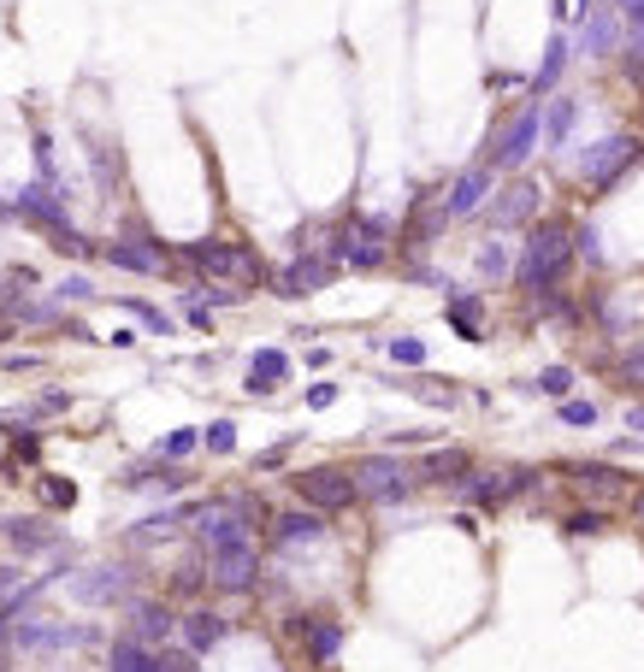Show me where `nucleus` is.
<instances>
[{"instance_id": "51", "label": "nucleus", "mask_w": 644, "mask_h": 672, "mask_svg": "<svg viewBox=\"0 0 644 672\" xmlns=\"http://www.w3.org/2000/svg\"><path fill=\"white\" fill-rule=\"evenodd\" d=\"M633 520L644 525V490H633Z\"/></svg>"}, {"instance_id": "50", "label": "nucleus", "mask_w": 644, "mask_h": 672, "mask_svg": "<svg viewBox=\"0 0 644 672\" xmlns=\"http://www.w3.org/2000/svg\"><path fill=\"white\" fill-rule=\"evenodd\" d=\"M626 430H644V402H633V407H626Z\"/></svg>"}, {"instance_id": "36", "label": "nucleus", "mask_w": 644, "mask_h": 672, "mask_svg": "<svg viewBox=\"0 0 644 672\" xmlns=\"http://www.w3.org/2000/svg\"><path fill=\"white\" fill-rule=\"evenodd\" d=\"M384 354H391L397 366H409V372L426 366V342H420V337H391V342H384Z\"/></svg>"}, {"instance_id": "35", "label": "nucleus", "mask_w": 644, "mask_h": 672, "mask_svg": "<svg viewBox=\"0 0 644 672\" xmlns=\"http://www.w3.org/2000/svg\"><path fill=\"white\" fill-rule=\"evenodd\" d=\"M615 384L621 390H644V342H633V349L615 360Z\"/></svg>"}, {"instance_id": "8", "label": "nucleus", "mask_w": 644, "mask_h": 672, "mask_svg": "<svg viewBox=\"0 0 644 672\" xmlns=\"http://www.w3.org/2000/svg\"><path fill=\"white\" fill-rule=\"evenodd\" d=\"M532 148H538V100H532V107H520L497 136H490V148H485L479 166H490V171H520V166L532 160Z\"/></svg>"}, {"instance_id": "29", "label": "nucleus", "mask_w": 644, "mask_h": 672, "mask_svg": "<svg viewBox=\"0 0 644 672\" xmlns=\"http://www.w3.org/2000/svg\"><path fill=\"white\" fill-rule=\"evenodd\" d=\"M473 271H479V284H503V278H515V254H508V243H490L473 254Z\"/></svg>"}, {"instance_id": "43", "label": "nucleus", "mask_w": 644, "mask_h": 672, "mask_svg": "<svg viewBox=\"0 0 644 672\" xmlns=\"http://www.w3.org/2000/svg\"><path fill=\"white\" fill-rule=\"evenodd\" d=\"M54 296H60V301H95V284H89V278H60Z\"/></svg>"}, {"instance_id": "26", "label": "nucleus", "mask_w": 644, "mask_h": 672, "mask_svg": "<svg viewBox=\"0 0 644 672\" xmlns=\"http://www.w3.org/2000/svg\"><path fill=\"white\" fill-rule=\"evenodd\" d=\"M568 42L556 36L550 47H545V60H538V72H532V83H527V95L538 100V107H545V95H556V83H562V72H568Z\"/></svg>"}, {"instance_id": "13", "label": "nucleus", "mask_w": 644, "mask_h": 672, "mask_svg": "<svg viewBox=\"0 0 644 672\" xmlns=\"http://www.w3.org/2000/svg\"><path fill=\"white\" fill-rule=\"evenodd\" d=\"M490 189H497V171H490V166H467L462 178L450 183V195L437 201V213H444L450 224H455V218H473V213L490 201Z\"/></svg>"}, {"instance_id": "49", "label": "nucleus", "mask_w": 644, "mask_h": 672, "mask_svg": "<svg viewBox=\"0 0 644 672\" xmlns=\"http://www.w3.org/2000/svg\"><path fill=\"white\" fill-rule=\"evenodd\" d=\"M36 366H42L36 354H7V372H36Z\"/></svg>"}, {"instance_id": "42", "label": "nucleus", "mask_w": 644, "mask_h": 672, "mask_svg": "<svg viewBox=\"0 0 644 672\" xmlns=\"http://www.w3.org/2000/svg\"><path fill=\"white\" fill-rule=\"evenodd\" d=\"M562 425H598V402H580V395H568V402H562Z\"/></svg>"}, {"instance_id": "38", "label": "nucleus", "mask_w": 644, "mask_h": 672, "mask_svg": "<svg viewBox=\"0 0 644 672\" xmlns=\"http://www.w3.org/2000/svg\"><path fill=\"white\" fill-rule=\"evenodd\" d=\"M420 402H432V407H455V384H444V377H414L409 384Z\"/></svg>"}, {"instance_id": "31", "label": "nucleus", "mask_w": 644, "mask_h": 672, "mask_svg": "<svg viewBox=\"0 0 644 672\" xmlns=\"http://www.w3.org/2000/svg\"><path fill=\"white\" fill-rule=\"evenodd\" d=\"M621 54V72H626V83H644V24H633L626 30V42L615 47Z\"/></svg>"}, {"instance_id": "53", "label": "nucleus", "mask_w": 644, "mask_h": 672, "mask_svg": "<svg viewBox=\"0 0 644 672\" xmlns=\"http://www.w3.org/2000/svg\"><path fill=\"white\" fill-rule=\"evenodd\" d=\"M591 7H598V0H580V7H573V12H580V19H585V12H591Z\"/></svg>"}, {"instance_id": "17", "label": "nucleus", "mask_w": 644, "mask_h": 672, "mask_svg": "<svg viewBox=\"0 0 644 672\" xmlns=\"http://www.w3.org/2000/svg\"><path fill=\"white\" fill-rule=\"evenodd\" d=\"M562 472L573 478V490L598 495V502H609V495H626V484H633V478H626L615 460H568Z\"/></svg>"}, {"instance_id": "19", "label": "nucleus", "mask_w": 644, "mask_h": 672, "mask_svg": "<svg viewBox=\"0 0 644 672\" xmlns=\"http://www.w3.org/2000/svg\"><path fill=\"white\" fill-rule=\"evenodd\" d=\"M326 513H314V508H284V513H273V543L278 548H302V543H319L326 537Z\"/></svg>"}, {"instance_id": "46", "label": "nucleus", "mask_w": 644, "mask_h": 672, "mask_svg": "<svg viewBox=\"0 0 644 672\" xmlns=\"http://www.w3.org/2000/svg\"><path fill=\"white\" fill-rule=\"evenodd\" d=\"M331 402H337V384H314V390H308V407H314V413H326Z\"/></svg>"}, {"instance_id": "37", "label": "nucleus", "mask_w": 644, "mask_h": 672, "mask_svg": "<svg viewBox=\"0 0 644 672\" xmlns=\"http://www.w3.org/2000/svg\"><path fill=\"white\" fill-rule=\"evenodd\" d=\"M118 307H125L130 319H142V324H148V337H172V319H166L160 307H148V301H137V296H125Z\"/></svg>"}, {"instance_id": "47", "label": "nucleus", "mask_w": 644, "mask_h": 672, "mask_svg": "<svg viewBox=\"0 0 644 672\" xmlns=\"http://www.w3.org/2000/svg\"><path fill=\"white\" fill-rule=\"evenodd\" d=\"M65 407H72V395H65V390H47L36 402V413H65Z\"/></svg>"}, {"instance_id": "34", "label": "nucleus", "mask_w": 644, "mask_h": 672, "mask_svg": "<svg viewBox=\"0 0 644 672\" xmlns=\"http://www.w3.org/2000/svg\"><path fill=\"white\" fill-rule=\"evenodd\" d=\"M573 260L603 266V231H598V224H573Z\"/></svg>"}, {"instance_id": "5", "label": "nucleus", "mask_w": 644, "mask_h": 672, "mask_svg": "<svg viewBox=\"0 0 644 672\" xmlns=\"http://www.w3.org/2000/svg\"><path fill=\"white\" fill-rule=\"evenodd\" d=\"M644 160V136H633V130H615L609 142H598V148H585V160H580V178H585V189L591 195H603V189H615L626 171H633Z\"/></svg>"}, {"instance_id": "18", "label": "nucleus", "mask_w": 644, "mask_h": 672, "mask_svg": "<svg viewBox=\"0 0 644 672\" xmlns=\"http://www.w3.org/2000/svg\"><path fill=\"white\" fill-rule=\"evenodd\" d=\"M467 472H473L467 448H426V460L414 467V484H444V490H455Z\"/></svg>"}, {"instance_id": "20", "label": "nucleus", "mask_w": 644, "mask_h": 672, "mask_svg": "<svg viewBox=\"0 0 644 672\" xmlns=\"http://www.w3.org/2000/svg\"><path fill=\"white\" fill-rule=\"evenodd\" d=\"M538 183L532 178H520V183H508L503 189V201H490V218H497V231H515V224H532L538 218Z\"/></svg>"}, {"instance_id": "2", "label": "nucleus", "mask_w": 644, "mask_h": 672, "mask_svg": "<svg viewBox=\"0 0 644 672\" xmlns=\"http://www.w3.org/2000/svg\"><path fill=\"white\" fill-rule=\"evenodd\" d=\"M208 555V584L225 596H249L261 590V543H254V531H225L219 543L201 548Z\"/></svg>"}, {"instance_id": "23", "label": "nucleus", "mask_w": 644, "mask_h": 672, "mask_svg": "<svg viewBox=\"0 0 644 672\" xmlns=\"http://www.w3.org/2000/svg\"><path fill=\"white\" fill-rule=\"evenodd\" d=\"M284 377H291V354H284V349H254V354H249L243 390H249V395H273Z\"/></svg>"}, {"instance_id": "12", "label": "nucleus", "mask_w": 644, "mask_h": 672, "mask_svg": "<svg viewBox=\"0 0 644 672\" xmlns=\"http://www.w3.org/2000/svg\"><path fill=\"white\" fill-rule=\"evenodd\" d=\"M130 566H89V573H72V596L83 608H118L130 601Z\"/></svg>"}, {"instance_id": "39", "label": "nucleus", "mask_w": 644, "mask_h": 672, "mask_svg": "<svg viewBox=\"0 0 644 672\" xmlns=\"http://www.w3.org/2000/svg\"><path fill=\"white\" fill-rule=\"evenodd\" d=\"M201 448H208V455H231V448H236V425L231 419H213L208 430H201Z\"/></svg>"}, {"instance_id": "41", "label": "nucleus", "mask_w": 644, "mask_h": 672, "mask_svg": "<svg viewBox=\"0 0 644 672\" xmlns=\"http://www.w3.org/2000/svg\"><path fill=\"white\" fill-rule=\"evenodd\" d=\"M201 584H208V555H196V561L178 566V596H196Z\"/></svg>"}, {"instance_id": "16", "label": "nucleus", "mask_w": 644, "mask_h": 672, "mask_svg": "<svg viewBox=\"0 0 644 672\" xmlns=\"http://www.w3.org/2000/svg\"><path fill=\"white\" fill-rule=\"evenodd\" d=\"M178 637H183V649H190V654H213L231 637V619L219 608H190V614H178Z\"/></svg>"}, {"instance_id": "25", "label": "nucleus", "mask_w": 644, "mask_h": 672, "mask_svg": "<svg viewBox=\"0 0 644 672\" xmlns=\"http://www.w3.org/2000/svg\"><path fill=\"white\" fill-rule=\"evenodd\" d=\"M573 118H580V100H573V95H550V107H538V136H545L550 148H562L568 130H573Z\"/></svg>"}, {"instance_id": "10", "label": "nucleus", "mask_w": 644, "mask_h": 672, "mask_svg": "<svg viewBox=\"0 0 644 672\" xmlns=\"http://www.w3.org/2000/svg\"><path fill=\"white\" fill-rule=\"evenodd\" d=\"M291 631L302 637V654H308V666H331L337 654H344V619L337 614H296Z\"/></svg>"}, {"instance_id": "22", "label": "nucleus", "mask_w": 644, "mask_h": 672, "mask_svg": "<svg viewBox=\"0 0 644 672\" xmlns=\"http://www.w3.org/2000/svg\"><path fill=\"white\" fill-rule=\"evenodd\" d=\"M444 319H450V331L462 337V342H485V301L479 296L450 289V296H444Z\"/></svg>"}, {"instance_id": "9", "label": "nucleus", "mask_w": 644, "mask_h": 672, "mask_svg": "<svg viewBox=\"0 0 644 672\" xmlns=\"http://www.w3.org/2000/svg\"><path fill=\"white\" fill-rule=\"evenodd\" d=\"M337 278V266L326 260L319 248H302V254H291V266L284 271H273V296H284V301H308V296H319Z\"/></svg>"}, {"instance_id": "45", "label": "nucleus", "mask_w": 644, "mask_h": 672, "mask_svg": "<svg viewBox=\"0 0 644 672\" xmlns=\"http://www.w3.org/2000/svg\"><path fill=\"white\" fill-rule=\"evenodd\" d=\"M12 455H19V460H36V455H42V437H36V430H12Z\"/></svg>"}, {"instance_id": "27", "label": "nucleus", "mask_w": 644, "mask_h": 672, "mask_svg": "<svg viewBox=\"0 0 644 672\" xmlns=\"http://www.w3.org/2000/svg\"><path fill=\"white\" fill-rule=\"evenodd\" d=\"M107 666L113 672H172V666H166V654H155L148 643H137V637H118L113 654H107Z\"/></svg>"}, {"instance_id": "4", "label": "nucleus", "mask_w": 644, "mask_h": 672, "mask_svg": "<svg viewBox=\"0 0 644 672\" xmlns=\"http://www.w3.org/2000/svg\"><path fill=\"white\" fill-rule=\"evenodd\" d=\"M538 484H545V472H538V467H490V472H479V467H473V472H467L455 490H462L473 508L497 513V508H508V502H515V495H532Z\"/></svg>"}, {"instance_id": "30", "label": "nucleus", "mask_w": 644, "mask_h": 672, "mask_svg": "<svg viewBox=\"0 0 644 672\" xmlns=\"http://www.w3.org/2000/svg\"><path fill=\"white\" fill-rule=\"evenodd\" d=\"M196 448H201V430L183 425V430H172V437H160V442H155V460H172V467H178V460H190V455H196Z\"/></svg>"}, {"instance_id": "14", "label": "nucleus", "mask_w": 644, "mask_h": 672, "mask_svg": "<svg viewBox=\"0 0 644 672\" xmlns=\"http://www.w3.org/2000/svg\"><path fill=\"white\" fill-rule=\"evenodd\" d=\"M125 608H130V637H137V643H148V649H160L166 637L178 631L172 601H160V596H130Z\"/></svg>"}, {"instance_id": "21", "label": "nucleus", "mask_w": 644, "mask_h": 672, "mask_svg": "<svg viewBox=\"0 0 644 672\" xmlns=\"http://www.w3.org/2000/svg\"><path fill=\"white\" fill-rule=\"evenodd\" d=\"M580 60H609L621 47V30H615V7H591L580 19Z\"/></svg>"}, {"instance_id": "15", "label": "nucleus", "mask_w": 644, "mask_h": 672, "mask_svg": "<svg viewBox=\"0 0 644 672\" xmlns=\"http://www.w3.org/2000/svg\"><path fill=\"white\" fill-rule=\"evenodd\" d=\"M12 213H19V218H30V224H42L47 236H54V231H72V218H65V195H60V189H47V183H30V189H19Z\"/></svg>"}, {"instance_id": "11", "label": "nucleus", "mask_w": 644, "mask_h": 672, "mask_svg": "<svg viewBox=\"0 0 644 672\" xmlns=\"http://www.w3.org/2000/svg\"><path fill=\"white\" fill-rule=\"evenodd\" d=\"M101 260L118 266V271H137V278H160L172 266V248L155 243V236H118V243L101 248Z\"/></svg>"}, {"instance_id": "33", "label": "nucleus", "mask_w": 644, "mask_h": 672, "mask_svg": "<svg viewBox=\"0 0 644 672\" xmlns=\"http://www.w3.org/2000/svg\"><path fill=\"white\" fill-rule=\"evenodd\" d=\"M532 390L550 395V402H568V395H573V366H545L532 377Z\"/></svg>"}, {"instance_id": "1", "label": "nucleus", "mask_w": 644, "mask_h": 672, "mask_svg": "<svg viewBox=\"0 0 644 672\" xmlns=\"http://www.w3.org/2000/svg\"><path fill=\"white\" fill-rule=\"evenodd\" d=\"M573 266V224L568 218H538L527 224V243H520V260H515V284L538 296V289H562Z\"/></svg>"}, {"instance_id": "52", "label": "nucleus", "mask_w": 644, "mask_h": 672, "mask_svg": "<svg viewBox=\"0 0 644 672\" xmlns=\"http://www.w3.org/2000/svg\"><path fill=\"white\" fill-rule=\"evenodd\" d=\"M7 342H12V324H0V349H7Z\"/></svg>"}, {"instance_id": "6", "label": "nucleus", "mask_w": 644, "mask_h": 672, "mask_svg": "<svg viewBox=\"0 0 644 672\" xmlns=\"http://www.w3.org/2000/svg\"><path fill=\"white\" fill-rule=\"evenodd\" d=\"M291 490L302 495V508L326 513V520L361 502V490H355V472H349V467H308V472H291Z\"/></svg>"}, {"instance_id": "7", "label": "nucleus", "mask_w": 644, "mask_h": 672, "mask_svg": "<svg viewBox=\"0 0 644 672\" xmlns=\"http://www.w3.org/2000/svg\"><path fill=\"white\" fill-rule=\"evenodd\" d=\"M349 472H355L361 502H384V508H391V502H409V495H414V472L402 467L391 448H384V455H361Z\"/></svg>"}, {"instance_id": "3", "label": "nucleus", "mask_w": 644, "mask_h": 672, "mask_svg": "<svg viewBox=\"0 0 644 672\" xmlns=\"http://www.w3.org/2000/svg\"><path fill=\"white\" fill-rule=\"evenodd\" d=\"M183 266H196L201 278L213 284H273L266 260L243 243H225V236H208V243H190L183 248Z\"/></svg>"}, {"instance_id": "32", "label": "nucleus", "mask_w": 644, "mask_h": 672, "mask_svg": "<svg viewBox=\"0 0 644 672\" xmlns=\"http://www.w3.org/2000/svg\"><path fill=\"white\" fill-rule=\"evenodd\" d=\"M603 525H609L603 508H573L568 520H562V531H568L573 543H580V537H603Z\"/></svg>"}, {"instance_id": "24", "label": "nucleus", "mask_w": 644, "mask_h": 672, "mask_svg": "<svg viewBox=\"0 0 644 672\" xmlns=\"http://www.w3.org/2000/svg\"><path fill=\"white\" fill-rule=\"evenodd\" d=\"M118 484H125V490H166V495H178L183 484H190V472L172 467V460H148V467H130Z\"/></svg>"}, {"instance_id": "28", "label": "nucleus", "mask_w": 644, "mask_h": 672, "mask_svg": "<svg viewBox=\"0 0 644 672\" xmlns=\"http://www.w3.org/2000/svg\"><path fill=\"white\" fill-rule=\"evenodd\" d=\"M0 537H7V548H19V555L54 548V531H47L42 520H7V525H0Z\"/></svg>"}, {"instance_id": "48", "label": "nucleus", "mask_w": 644, "mask_h": 672, "mask_svg": "<svg viewBox=\"0 0 644 672\" xmlns=\"http://www.w3.org/2000/svg\"><path fill=\"white\" fill-rule=\"evenodd\" d=\"M615 12L626 19V30H633V24H644V0H615Z\"/></svg>"}, {"instance_id": "40", "label": "nucleus", "mask_w": 644, "mask_h": 672, "mask_svg": "<svg viewBox=\"0 0 644 672\" xmlns=\"http://www.w3.org/2000/svg\"><path fill=\"white\" fill-rule=\"evenodd\" d=\"M42 502L47 508H77V484H72V478H42Z\"/></svg>"}, {"instance_id": "54", "label": "nucleus", "mask_w": 644, "mask_h": 672, "mask_svg": "<svg viewBox=\"0 0 644 672\" xmlns=\"http://www.w3.org/2000/svg\"><path fill=\"white\" fill-rule=\"evenodd\" d=\"M0 590H7V584H0Z\"/></svg>"}, {"instance_id": "44", "label": "nucleus", "mask_w": 644, "mask_h": 672, "mask_svg": "<svg viewBox=\"0 0 644 672\" xmlns=\"http://www.w3.org/2000/svg\"><path fill=\"white\" fill-rule=\"evenodd\" d=\"M284 460H291V442H273V448H261V455H254V472H278Z\"/></svg>"}]
</instances>
